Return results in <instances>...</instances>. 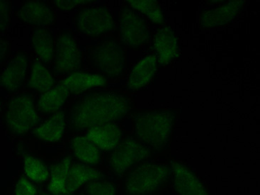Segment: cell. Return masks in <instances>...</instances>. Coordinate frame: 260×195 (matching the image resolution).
<instances>
[{"label":"cell","instance_id":"cell-17","mask_svg":"<svg viewBox=\"0 0 260 195\" xmlns=\"http://www.w3.org/2000/svg\"><path fill=\"white\" fill-rule=\"evenodd\" d=\"M105 175L101 171L82 162L72 164L68 171L66 194H72L85 184L94 180H103Z\"/></svg>","mask_w":260,"mask_h":195},{"label":"cell","instance_id":"cell-15","mask_svg":"<svg viewBox=\"0 0 260 195\" xmlns=\"http://www.w3.org/2000/svg\"><path fill=\"white\" fill-rule=\"evenodd\" d=\"M155 57L159 65H169L179 53L178 41L175 34L169 27L159 28L154 37Z\"/></svg>","mask_w":260,"mask_h":195},{"label":"cell","instance_id":"cell-20","mask_svg":"<svg viewBox=\"0 0 260 195\" xmlns=\"http://www.w3.org/2000/svg\"><path fill=\"white\" fill-rule=\"evenodd\" d=\"M70 96L68 89L60 82L40 96L38 110L44 114H54L58 112Z\"/></svg>","mask_w":260,"mask_h":195},{"label":"cell","instance_id":"cell-22","mask_svg":"<svg viewBox=\"0 0 260 195\" xmlns=\"http://www.w3.org/2000/svg\"><path fill=\"white\" fill-rule=\"evenodd\" d=\"M73 154L82 164L96 166L101 160L100 149L85 137H76L71 141Z\"/></svg>","mask_w":260,"mask_h":195},{"label":"cell","instance_id":"cell-23","mask_svg":"<svg viewBox=\"0 0 260 195\" xmlns=\"http://www.w3.org/2000/svg\"><path fill=\"white\" fill-rule=\"evenodd\" d=\"M53 85L54 79L51 73L43 65L42 62L39 58H35L29 79L26 84L28 88L44 94L50 90Z\"/></svg>","mask_w":260,"mask_h":195},{"label":"cell","instance_id":"cell-19","mask_svg":"<svg viewBox=\"0 0 260 195\" xmlns=\"http://www.w3.org/2000/svg\"><path fill=\"white\" fill-rule=\"evenodd\" d=\"M66 128L64 114L58 111L49 119L33 131L34 135L39 140L48 143H56L62 139Z\"/></svg>","mask_w":260,"mask_h":195},{"label":"cell","instance_id":"cell-4","mask_svg":"<svg viewBox=\"0 0 260 195\" xmlns=\"http://www.w3.org/2000/svg\"><path fill=\"white\" fill-rule=\"evenodd\" d=\"M4 120L7 129L13 135H24L35 128L40 118L33 96L28 94L14 96L7 104Z\"/></svg>","mask_w":260,"mask_h":195},{"label":"cell","instance_id":"cell-12","mask_svg":"<svg viewBox=\"0 0 260 195\" xmlns=\"http://www.w3.org/2000/svg\"><path fill=\"white\" fill-rule=\"evenodd\" d=\"M17 17L26 24L45 28L54 23V12L44 2H25L17 12Z\"/></svg>","mask_w":260,"mask_h":195},{"label":"cell","instance_id":"cell-3","mask_svg":"<svg viewBox=\"0 0 260 195\" xmlns=\"http://www.w3.org/2000/svg\"><path fill=\"white\" fill-rule=\"evenodd\" d=\"M170 176V168L166 164H141L127 175L123 189L126 195L154 194L162 188Z\"/></svg>","mask_w":260,"mask_h":195},{"label":"cell","instance_id":"cell-7","mask_svg":"<svg viewBox=\"0 0 260 195\" xmlns=\"http://www.w3.org/2000/svg\"><path fill=\"white\" fill-rule=\"evenodd\" d=\"M53 69L57 75L74 73L82 66V54L70 32L62 31L55 42Z\"/></svg>","mask_w":260,"mask_h":195},{"label":"cell","instance_id":"cell-28","mask_svg":"<svg viewBox=\"0 0 260 195\" xmlns=\"http://www.w3.org/2000/svg\"><path fill=\"white\" fill-rule=\"evenodd\" d=\"M12 4L7 0H0V33H5L11 24Z\"/></svg>","mask_w":260,"mask_h":195},{"label":"cell","instance_id":"cell-2","mask_svg":"<svg viewBox=\"0 0 260 195\" xmlns=\"http://www.w3.org/2000/svg\"><path fill=\"white\" fill-rule=\"evenodd\" d=\"M175 121V114L172 111L143 112L136 117V137L150 149L160 151L169 141Z\"/></svg>","mask_w":260,"mask_h":195},{"label":"cell","instance_id":"cell-27","mask_svg":"<svg viewBox=\"0 0 260 195\" xmlns=\"http://www.w3.org/2000/svg\"><path fill=\"white\" fill-rule=\"evenodd\" d=\"M85 192L87 195H116V187L113 182L94 180L88 182Z\"/></svg>","mask_w":260,"mask_h":195},{"label":"cell","instance_id":"cell-6","mask_svg":"<svg viewBox=\"0 0 260 195\" xmlns=\"http://www.w3.org/2000/svg\"><path fill=\"white\" fill-rule=\"evenodd\" d=\"M152 151L148 146L134 139L121 141L112 150L109 159L111 169L121 177L129 170L151 157Z\"/></svg>","mask_w":260,"mask_h":195},{"label":"cell","instance_id":"cell-26","mask_svg":"<svg viewBox=\"0 0 260 195\" xmlns=\"http://www.w3.org/2000/svg\"><path fill=\"white\" fill-rule=\"evenodd\" d=\"M24 165L25 174L32 181L40 183L49 179V172L40 159L32 155H26Z\"/></svg>","mask_w":260,"mask_h":195},{"label":"cell","instance_id":"cell-24","mask_svg":"<svg viewBox=\"0 0 260 195\" xmlns=\"http://www.w3.org/2000/svg\"><path fill=\"white\" fill-rule=\"evenodd\" d=\"M71 156L66 157L58 164L52 166L51 182L48 185V190L53 194L66 193V182L68 171L71 166Z\"/></svg>","mask_w":260,"mask_h":195},{"label":"cell","instance_id":"cell-25","mask_svg":"<svg viewBox=\"0 0 260 195\" xmlns=\"http://www.w3.org/2000/svg\"><path fill=\"white\" fill-rule=\"evenodd\" d=\"M133 10L144 14L149 20L155 24L164 23V14L158 2L153 0H131L127 1Z\"/></svg>","mask_w":260,"mask_h":195},{"label":"cell","instance_id":"cell-5","mask_svg":"<svg viewBox=\"0 0 260 195\" xmlns=\"http://www.w3.org/2000/svg\"><path fill=\"white\" fill-rule=\"evenodd\" d=\"M89 60L102 76L110 79L123 76L126 66L124 51L114 39L102 41L93 46L89 52Z\"/></svg>","mask_w":260,"mask_h":195},{"label":"cell","instance_id":"cell-9","mask_svg":"<svg viewBox=\"0 0 260 195\" xmlns=\"http://www.w3.org/2000/svg\"><path fill=\"white\" fill-rule=\"evenodd\" d=\"M119 26L121 42L128 47L136 49L144 46L150 40V31L146 23L132 9H121Z\"/></svg>","mask_w":260,"mask_h":195},{"label":"cell","instance_id":"cell-31","mask_svg":"<svg viewBox=\"0 0 260 195\" xmlns=\"http://www.w3.org/2000/svg\"><path fill=\"white\" fill-rule=\"evenodd\" d=\"M11 42L6 37L0 36V66L3 65L10 55Z\"/></svg>","mask_w":260,"mask_h":195},{"label":"cell","instance_id":"cell-32","mask_svg":"<svg viewBox=\"0 0 260 195\" xmlns=\"http://www.w3.org/2000/svg\"><path fill=\"white\" fill-rule=\"evenodd\" d=\"M46 195V194H44ZM52 195H71V194H66V193H63V194H53Z\"/></svg>","mask_w":260,"mask_h":195},{"label":"cell","instance_id":"cell-21","mask_svg":"<svg viewBox=\"0 0 260 195\" xmlns=\"http://www.w3.org/2000/svg\"><path fill=\"white\" fill-rule=\"evenodd\" d=\"M31 46L38 58L48 64L54 55L55 47L53 36L46 28H36L31 36Z\"/></svg>","mask_w":260,"mask_h":195},{"label":"cell","instance_id":"cell-8","mask_svg":"<svg viewBox=\"0 0 260 195\" xmlns=\"http://www.w3.org/2000/svg\"><path fill=\"white\" fill-rule=\"evenodd\" d=\"M75 24L82 35L96 37L112 31L114 23L112 14L106 7H88L77 14Z\"/></svg>","mask_w":260,"mask_h":195},{"label":"cell","instance_id":"cell-11","mask_svg":"<svg viewBox=\"0 0 260 195\" xmlns=\"http://www.w3.org/2000/svg\"><path fill=\"white\" fill-rule=\"evenodd\" d=\"M28 68V55L19 51L0 74V87L9 94L17 92L24 85Z\"/></svg>","mask_w":260,"mask_h":195},{"label":"cell","instance_id":"cell-14","mask_svg":"<svg viewBox=\"0 0 260 195\" xmlns=\"http://www.w3.org/2000/svg\"><path fill=\"white\" fill-rule=\"evenodd\" d=\"M245 1H230L217 8L206 10L201 14L200 26L203 28H211L223 26L233 21L242 10Z\"/></svg>","mask_w":260,"mask_h":195},{"label":"cell","instance_id":"cell-29","mask_svg":"<svg viewBox=\"0 0 260 195\" xmlns=\"http://www.w3.org/2000/svg\"><path fill=\"white\" fill-rule=\"evenodd\" d=\"M15 195H37L35 185L25 178H21L16 185Z\"/></svg>","mask_w":260,"mask_h":195},{"label":"cell","instance_id":"cell-16","mask_svg":"<svg viewBox=\"0 0 260 195\" xmlns=\"http://www.w3.org/2000/svg\"><path fill=\"white\" fill-rule=\"evenodd\" d=\"M85 137L99 149L111 151L121 142L122 131L116 123H109L89 128Z\"/></svg>","mask_w":260,"mask_h":195},{"label":"cell","instance_id":"cell-30","mask_svg":"<svg viewBox=\"0 0 260 195\" xmlns=\"http://www.w3.org/2000/svg\"><path fill=\"white\" fill-rule=\"evenodd\" d=\"M53 4L55 7H58L62 10H71L75 7L83 6V5H88V4L92 3V1H86V0H71V1H61L57 0L53 1Z\"/></svg>","mask_w":260,"mask_h":195},{"label":"cell","instance_id":"cell-13","mask_svg":"<svg viewBox=\"0 0 260 195\" xmlns=\"http://www.w3.org/2000/svg\"><path fill=\"white\" fill-rule=\"evenodd\" d=\"M158 64L154 55H146L139 60L129 74L127 83L128 90L136 92L148 85L155 78Z\"/></svg>","mask_w":260,"mask_h":195},{"label":"cell","instance_id":"cell-33","mask_svg":"<svg viewBox=\"0 0 260 195\" xmlns=\"http://www.w3.org/2000/svg\"><path fill=\"white\" fill-rule=\"evenodd\" d=\"M1 108H2V103H1V101H0V111H1Z\"/></svg>","mask_w":260,"mask_h":195},{"label":"cell","instance_id":"cell-10","mask_svg":"<svg viewBox=\"0 0 260 195\" xmlns=\"http://www.w3.org/2000/svg\"><path fill=\"white\" fill-rule=\"evenodd\" d=\"M170 175L174 190L178 195H210L198 177L186 165L172 160Z\"/></svg>","mask_w":260,"mask_h":195},{"label":"cell","instance_id":"cell-1","mask_svg":"<svg viewBox=\"0 0 260 195\" xmlns=\"http://www.w3.org/2000/svg\"><path fill=\"white\" fill-rule=\"evenodd\" d=\"M130 101L121 93L98 92L86 94L73 105L71 124L75 130L115 123L123 119L130 110Z\"/></svg>","mask_w":260,"mask_h":195},{"label":"cell","instance_id":"cell-34","mask_svg":"<svg viewBox=\"0 0 260 195\" xmlns=\"http://www.w3.org/2000/svg\"><path fill=\"white\" fill-rule=\"evenodd\" d=\"M82 195H83V194H82Z\"/></svg>","mask_w":260,"mask_h":195},{"label":"cell","instance_id":"cell-18","mask_svg":"<svg viewBox=\"0 0 260 195\" xmlns=\"http://www.w3.org/2000/svg\"><path fill=\"white\" fill-rule=\"evenodd\" d=\"M70 94H78L95 87H103L107 80L102 75L89 73H72L60 82Z\"/></svg>","mask_w":260,"mask_h":195}]
</instances>
